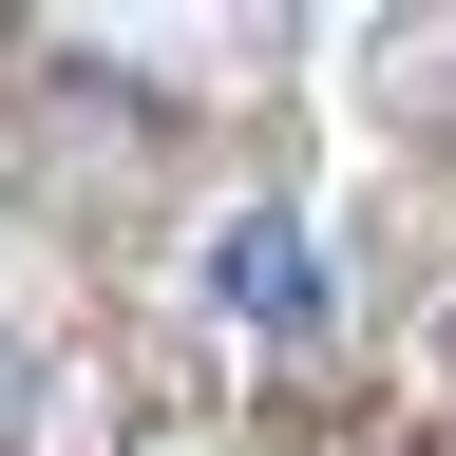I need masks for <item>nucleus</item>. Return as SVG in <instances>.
Segmentation results:
<instances>
[{
	"mask_svg": "<svg viewBox=\"0 0 456 456\" xmlns=\"http://www.w3.org/2000/svg\"><path fill=\"white\" fill-rule=\"evenodd\" d=\"M209 285H228L248 323H305V248H285V228H228V248H209Z\"/></svg>",
	"mask_w": 456,
	"mask_h": 456,
	"instance_id": "f257e3e1",
	"label": "nucleus"
}]
</instances>
